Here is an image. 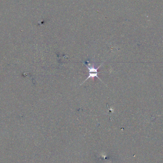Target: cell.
I'll return each mask as SVG.
<instances>
[{"instance_id": "1", "label": "cell", "mask_w": 163, "mask_h": 163, "mask_svg": "<svg viewBox=\"0 0 163 163\" xmlns=\"http://www.w3.org/2000/svg\"><path fill=\"white\" fill-rule=\"evenodd\" d=\"M83 63L86 65V66L88 68V69L89 70V76H88V77L86 79H85V80L83 82V83L86 81H87L88 79H89V78H94V77H96L102 81L101 79H100V78L98 76V70L99 68L101 66L102 64H101L99 66H98V67L95 68V66L93 65V64H92V63H90L89 62H86V63L83 62ZM83 83H82V84H83Z\"/></svg>"}]
</instances>
